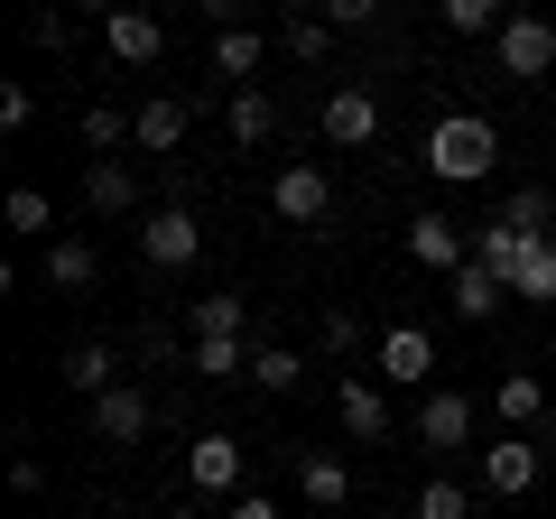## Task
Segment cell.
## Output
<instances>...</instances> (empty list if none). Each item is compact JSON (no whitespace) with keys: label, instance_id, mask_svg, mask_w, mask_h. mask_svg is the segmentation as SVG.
<instances>
[{"label":"cell","instance_id":"cell-7","mask_svg":"<svg viewBox=\"0 0 556 519\" xmlns=\"http://www.w3.org/2000/svg\"><path fill=\"white\" fill-rule=\"evenodd\" d=\"M464 436H473V400H464V390H427V400H417V445H427V455H455Z\"/></svg>","mask_w":556,"mask_h":519},{"label":"cell","instance_id":"cell-21","mask_svg":"<svg viewBox=\"0 0 556 519\" xmlns=\"http://www.w3.org/2000/svg\"><path fill=\"white\" fill-rule=\"evenodd\" d=\"M556 408H547V390H538L529 371H501V427H547Z\"/></svg>","mask_w":556,"mask_h":519},{"label":"cell","instance_id":"cell-18","mask_svg":"<svg viewBox=\"0 0 556 519\" xmlns=\"http://www.w3.org/2000/svg\"><path fill=\"white\" fill-rule=\"evenodd\" d=\"M501 298H510V288H501L482 260H464V269H455V316H464V325H492V316H501Z\"/></svg>","mask_w":556,"mask_h":519},{"label":"cell","instance_id":"cell-1","mask_svg":"<svg viewBox=\"0 0 556 519\" xmlns=\"http://www.w3.org/2000/svg\"><path fill=\"white\" fill-rule=\"evenodd\" d=\"M427 167H437L445 186H473V177H492L501 167V130L482 112H445L437 130H427Z\"/></svg>","mask_w":556,"mask_h":519},{"label":"cell","instance_id":"cell-4","mask_svg":"<svg viewBox=\"0 0 556 519\" xmlns=\"http://www.w3.org/2000/svg\"><path fill=\"white\" fill-rule=\"evenodd\" d=\"M538 473H547V455H538L529 436H501V445H482V492H492V501L538 492Z\"/></svg>","mask_w":556,"mask_h":519},{"label":"cell","instance_id":"cell-9","mask_svg":"<svg viewBox=\"0 0 556 519\" xmlns=\"http://www.w3.org/2000/svg\"><path fill=\"white\" fill-rule=\"evenodd\" d=\"M186 482L241 501V436H223V427H214V436H195V445H186Z\"/></svg>","mask_w":556,"mask_h":519},{"label":"cell","instance_id":"cell-33","mask_svg":"<svg viewBox=\"0 0 556 519\" xmlns=\"http://www.w3.org/2000/svg\"><path fill=\"white\" fill-rule=\"evenodd\" d=\"M278 38H288V56H306V65H316L325 47H334V28H325V20H288Z\"/></svg>","mask_w":556,"mask_h":519},{"label":"cell","instance_id":"cell-28","mask_svg":"<svg viewBox=\"0 0 556 519\" xmlns=\"http://www.w3.org/2000/svg\"><path fill=\"white\" fill-rule=\"evenodd\" d=\"M501 223H510V232H529V241H547V223H556V204H547V186H519V195L501 204Z\"/></svg>","mask_w":556,"mask_h":519},{"label":"cell","instance_id":"cell-36","mask_svg":"<svg viewBox=\"0 0 556 519\" xmlns=\"http://www.w3.org/2000/svg\"><path fill=\"white\" fill-rule=\"evenodd\" d=\"M28 112H38V102H28V84H0V130H28Z\"/></svg>","mask_w":556,"mask_h":519},{"label":"cell","instance_id":"cell-13","mask_svg":"<svg viewBox=\"0 0 556 519\" xmlns=\"http://www.w3.org/2000/svg\"><path fill=\"white\" fill-rule=\"evenodd\" d=\"M102 47H112L121 65H159V47H167V28L149 20V10H112V20H102Z\"/></svg>","mask_w":556,"mask_h":519},{"label":"cell","instance_id":"cell-29","mask_svg":"<svg viewBox=\"0 0 556 519\" xmlns=\"http://www.w3.org/2000/svg\"><path fill=\"white\" fill-rule=\"evenodd\" d=\"M445 28H455V38H501L510 20H501L492 0H445Z\"/></svg>","mask_w":556,"mask_h":519},{"label":"cell","instance_id":"cell-24","mask_svg":"<svg viewBox=\"0 0 556 519\" xmlns=\"http://www.w3.org/2000/svg\"><path fill=\"white\" fill-rule=\"evenodd\" d=\"M0 214H10V232H20V241H56V204H47L38 186H10Z\"/></svg>","mask_w":556,"mask_h":519},{"label":"cell","instance_id":"cell-25","mask_svg":"<svg viewBox=\"0 0 556 519\" xmlns=\"http://www.w3.org/2000/svg\"><path fill=\"white\" fill-rule=\"evenodd\" d=\"M269 130H278V102L260 93V84H241V93H232V140H241V149H260Z\"/></svg>","mask_w":556,"mask_h":519},{"label":"cell","instance_id":"cell-32","mask_svg":"<svg viewBox=\"0 0 556 519\" xmlns=\"http://www.w3.org/2000/svg\"><path fill=\"white\" fill-rule=\"evenodd\" d=\"M316 343H325V353H353V343H362V316H353V306H325V316H316Z\"/></svg>","mask_w":556,"mask_h":519},{"label":"cell","instance_id":"cell-31","mask_svg":"<svg viewBox=\"0 0 556 519\" xmlns=\"http://www.w3.org/2000/svg\"><path fill=\"white\" fill-rule=\"evenodd\" d=\"M195 371L204 380H251V353L241 343H195Z\"/></svg>","mask_w":556,"mask_h":519},{"label":"cell","instance_id":"cell-23","mask_svg":"<svg viewBox=\"0 0 556 519\" xmlns=\"http://www.w3.org/2000/svg\"><path fill=\"white\" fill-rule=\"evenodd\" d=\"M241 325H251V306H241V298H223V288H214V298H195V343H241Z\"/></svg>","mask_w":556,"mask_h":519},{"label":"cell","instance_id":"cell-3","mask_svg":"<svg viewBox=\"0 0 556 519\" xmlns=\"http://www.w3.org/2000/svg\"><path fill=\"white\" fill-rule=\"evenodd\" d=\"M501 75H510V84L556 75V20H538V10H529V20L501 28Z\"/></svg>","mask_w":556,"mask_h":519},{"label":"cell","instance_id":"cell-14","mask_svg":"<svg viewBox=\"0 0 556 519\" xmlns=\"http://www.w3.org/2000/svg\"><path fill=\"white\" fill-rule=\"evenodd\" d=\"M56 380L75 390V400H102V390H121V353L112 343H75V353L56 362Z\"/></svg>","mask_w":556,"mask_h":519},{"label":"cell","instance_id":"cell-6","mask_svg":"<svg viewBox=\"0 0 556 519\" xmlns=\"http://www.w3.org/2000/svg\"><path fill=\"white\" fill-rule=\"evenodd\" d=\"M325 204H334V177H325V167H278L269 177V214L278 223H325Z\"/></svg>","mask_w":556,"mask_h":519},{"label":"cell","instance_id":"cell-22","mask_svg":"<svg viewBox=\"0 0 556 519\" xmlns=\"http://www.w3.org/2000/svg\"><path fill=\"white\" fill-rule=\"evenodd\" d=\"M510 298H529V306H556V232H547V241H529V260H519Z\"/></svg>","mask_w":556,"mask_h":519},{"label":"cell","instance_id":"cell-2","mask_svg":"<svg viewBox=\"0 0 556 519\" xmlns=\"http://www.w3.org/2000/svg\"><path fill=\"white\" fill-rule=\"evenodd\" d=\"M139 260H149V269H195L204 260V223L186 214V204H159V214L139 223Z\"/></svg>","mask_w":556,"mask_h":519},{"label":"cell","instance_id":"cell-26","mask_svg":"<svg viewBox=\"0 0 556 519\" xmlns=\"http://www.w3.org/2000/svg\"><path fill=\"white\" fill-rule=\"evenodd\" d=\"M260 56H269V38H260V28H223V38H214V75H260Z\"/></svg>","mask_w":556,"mask_h":519},{"label":"cell","instance_id":"cell-19","mask_svg":"<svg viewBox=\"0 0 556 519\" xmlns=\"http://www.w3.org/2000/svg\"><path fill=\"white\" fill-rule=\"evenodd\" d=\"M84 204H93V214H130V204H139V177H130L121 159H93V167H84Z\"/></svg>","mask_w":556,"mask_h":519},{"label":"cell","instance_id":"cell-11","mask_svg":"<svg viewBox=\"0 0 556 519\" xmlns=\"http://www.w3.org/2000/svg\"><path fill=\"white\" fill-rule=\"evenodd\" d=\"M427 371H437L427 325H390V334H380V380H417V390H427Z\"/></svg>","mask_w":556,"mask_h":519},{"label":"cell","instance_id":"cell-30","mask_svg":"<svg viewBox=\"0 0 556 519\" xmlns=\"http://www.w3.org/2000/svg\"><path fill=\"white\" fill-rule=\"evenodd\" d=\"M464 510H473V501H464V482L437 473V482H417V510H408V519H464Z\"/></svg>","mask_w":556,"mask_h":519},{"label":"cell","instance_id":"cell-10","mask_svg":"<svg viewBox=\"0 0 556 519\" xmlns=\"http://www.w3.org/2000/svg\"><path fill=\"white\" fill-rule=\"evenodd\" d=\"M408 260H417V269H445V279H455L464 260H473V241H464L445 214H417V223H408Z\"/></svg>","mask_w":556,"mask_h":519},{"label":"cell","instance_id":"cell-8","mask_svg":"<svg viewBox=\"0 0 556 519\" xmlns=\"http://www.w3.org/2000/svg\"><path fill=\"white\" fill-rule=\"evenodd\" d=\"M38 279L56 288V298H84V288L102 279V251H93V241H75V232H56V241L38 251Z\"/></svg>","mask_w":556,"mask_h":519},{"label":"cell","instance_id":"cell-35","mask_svg":"<svg viewBox=\"0 0 556 519\" xmlns=\"http://www.w3.org/2000/svg\"><path fill=\"white\" fill-rule=\"evenodd\" d=\"M121 130H130V121H121V112H112V102H93V112H84V140H93V149H102V159H112V149H121Z\"/></svg>","mask_w":556,"mask_h":519},{"label":"cell","instance_id":"cell-16","mask_svg":"<svg viewBox=\"0 0 556 519\" xmlns=\"http://www.w3.org/2000/svg\"><path fill=\"white\" fill-rule=\"evenodd\" d=\"M298 492L316 501V510H343V501H353V464L343 455H298Z\"/></svg>","mask_w":556,"mask_h":519},{"label":"cell","instance_id":"cell-20","mask_svg":"<svg viewBox=\"0 0 556 519\" xmlns=\"http://www.w3.org/2000/svg\"><path fill=\"white\" fill-rule=\"evenodd\" d=\"M186 121H195V112H186L177 93H159V102H139L130 140H139V149H177V140H186Z\"/></svg>","mask_w":556,"mask_h":519},{"label":"cell","instance_id":"cell-38","mask_svg":"<svg viewBox=\"0 0 556 519\" xmlns=\"http://www.w3.org/2000/svg\"><path fill=\"white\" fill-rule=\"evenodd\" d=\"M10 492L38 501V492H47V464H38V455H10Z\"/></svg>","mask_w":556,"mask_h":519},{"label":"cell","instance_id":"cell-37","mask_svg":"<svg viewBox=\"0 0 556 519\" xmlns=\"http://www.w3.org/2000/svg\"><path fill=\"white\" fill-rule=\"evenodd\" d=\"M325 28H334V38L343 28H371V0H325Z\"/></svg>","mask_w":556,"mask_h":519},{"label":"cell","instance_id":"cell-39","mask_svg":"<svg viewBox=\"0 0 556 519\" xmlns=\"http://www.w3.org/2000/svg\"><path fill=\"white\" fill-rule=\"evenodd\" d=\"M223 519H278V501H260V492H241V501H232V510H223Z\"/></svg>","mask_w":556,"mask_h":519},{"label":"cell","instance_id":"cell-27","mask_svg":"<svg viewBox=\"0 0 556 519\" xmlns=\"http://www.w3.org/2000/svg\"><path fill=\"white\" fill-rule=\"evenodd\" d=\"M251 380H260V390H269V400H288V390H298V380H306V362L288 353V343H260V353H251Z\"/></svg>","mask_w":556,"mask_h":519},{"label":"cell","instance_id":"cell-15","mask_svg":"<svg viewBox=\"0 0 556 519\" xmlns=\"http://www.w3.org/2000/svg\"><path fill=\"white\" fill-rule=\"evenodd\" d=\"M93 436H102V445H139V436H149V400H139L130 380L93 400Z\"/></svg>","mask_w":556,"mask_h":519},{"label":"cell","instance_id":"cell-17","mask_svg":"<svg viewBox=\"0 0 556 519\" xmlns=\"http://www.w3.org/2000/svg\"><path fill=\"white\" fill-rule=\"evenodd\" d=\"M473 260H482V269H492L501 288H510V279H519V260H529V232H510V223L492 214V223H482V232H473Z\"/></svg>","mask_w":556,"mask_h":519},{"label":"cell","instance_id":"cell-5","mask_svg":"<svg viewBox=\"0 0 556 519\" xmlns=\"http://www.w3.org/2000/svg\"><path fill=\"white\" fill-rule=\"evenodd\" d=\"M325 140H334V149H371L380 140V93H371V84L325 93Z\"/></svg>","mask_w":556,"mask_h":519},{"label":"cell","instance_id":"cell-34","mask_svg":"<svg viewBox=\"0 0 556 519\" xmlns=\"http://www.w3.org/2000/svg\"><path fill=\"white\" fill-rule=\"evenodd\" d=\"M28 47H75V10H38V20H28Z\"/></svg>","mask_w":556,"mask_h":519},{"label":"cell","instance_id":"cell-12","mask_svg":"<svg viewBox=\"0 0 556 519\" xmlns=\"http://www.w3.org/2000/svg\"><path fill=\"white\" fill-rule=\"evenodd\" d=\"M334 418H343V436L380 445V436H390V400H380V380H343V390H334Z\"/></svg>","mask_w":556,"mask_h":519}]
</instances>
